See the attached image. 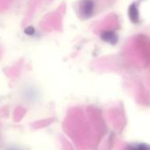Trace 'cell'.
<instances>
[{"instance_id":"4","label":"cell","mask_w":150,"mask_h":150,"mask_svg":"<svg viewBox=\"0 0 150 150\" xmlns=\"http://www.w3.org/2000/svg\"><path fill=\"white\" fill-rule=\"evenodd\" d=\"M129 150H150V146L144 144H136L131 146Z\"/></svg>"},{"instance_id":"3","label":"cell","mask_w":150,"mask_h":150,"mask_svg":"<svg viewBox=\"0 0 150 150\" xmlns=\"http://www.w3.org/2000/svg\"><path fill=\"white\" fill-rule=\"evenodd\" d=\"M129 17L133 23H138L139 21V11L137 6L132 4L129 8Z\"/></svg>"},{"instance_id":"2","label":"cell","mask_w":150,"mask_h":150,"mask_svg":"<svg viewBox=\"0 0 150 150\" xmlns=\"http://www.w3.org/2000/svg\"><path fill=\"white\" fill-rule=\"evenodd\" d=\"M101 38L105 42H108V43H110V44H116L117 40H118L117 35L113 31H104L101 35Z\"/></svg>"},{"instance_id":"1","label":"cell","mask_w":150,"mask_h":150,"mask_svg":"<svg viewBox=\"0 0 150 150\" xmlns=\"http://www.w3.org/2000/svg\"><path fill=\"white\" fill-rule=\"evenodd\" d=\"M95 2L94 0H82L80 5V13L85 19L92 17L95 13Z\"/></svg>"}]
</instances>
